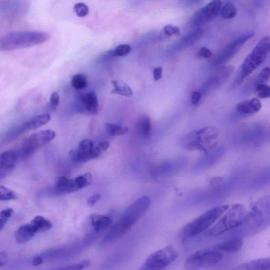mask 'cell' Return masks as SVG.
<instances>
[{
    "label": "cell",
    "instance_id": "cell-1",
    "mask_svg": "<svg viewBox=\"0 0 270 270\" xmlns=\"http://www.w3.org/2000/svg\"><path fill=\"white\" fill-rule=\"evenodd\" d=\"M151 204V201L149 197L143 196L131 204L106 234L103 242L110 243L119 239L143 216L149 209Z\"/></svg>",
    "mask_w": 270,
    "mask_h": 270
},
{
    "label": "cell",
    "instance_id": "cell-2",
    "mask_svg": "<svg viewBox=\"0 0 270 270\" xmlns=\"http://www.w3.org/2000/svg\"><path fill=\"white\" fill-rule=\"evenodd\" d=\"M49 33L23 31L9 33L0 37V52H10L42 45L51 38Z\"/></svg>",
    "mask_w": 270,
    "mask_h": 270
},
{
    "label": "cell",
    "instance_id": "cell-3",
    "mask_svg": "<svg viewBox=\"0 0 270 270\" xmlns=\"http://www.w3.org/2000/svg\"><path fill=\"white\" fill-rule=\"evenodd\" d=\"M219 136V130L216 127L208 126L184 135L180 140L179 144L186 150L208 153L217 145Z\"/></svg>",
    "mask_w": 270,
    "mask_h": 270
},
{
    "label": "cell",
    "instance_id": "cell-4",
    "mask_svg": "<svg viewBox=\"0 0 270 270\" xmlns=\"http://www.w3.org/2000/svg\"><path fill=\"white\" fill-rule=\"evenodd\" d=\"M214 226L205 232L208 237H216L238 227L246 221L249 212L242 204H234Z\"/></svg>",
    "mask_w": 270,
    "mask_h": 270
},
{
    "label": "cell",
    "instance_id": "cell-5",
    "mask_svg": "<svg viewBox=\"0 0 270 270\" xmlns=\"http://www.w3.org/2000/svg\"><path fill=\"white\" fill-rule=\"evenodd\" d=\"M228 208L227 205L220 206L204 213L185 225L181 232V235L184 238H190L206 232Z\"/></svg>",
    "mask_w": 270,
    "mask_h": 270
},
{
    "label": "cell",
    "instance_id": "cell-6",
    "mask_svg": "<svg viewBox=\"0 0 270 270\" xmlns=\"http://www.w3.org/2000/svg\"><path fill=\"white\" fill-rule=\"evenodd\" d=\"M270 40L269 36L262 38L251 53L244 60L241 67L238 84H240L251 73L263 64L270 52Z\"/></svg>",
    "mask_w": 270,
    "mask_h": 270
},
{
    "label": "cell",
    "instance_id": "cell-7",
    "mask_svg": "<svg viewBox=\"0 0 270 270\" xmlns=\"http://www.w3.org/2000/svg\"><path fill=\"white\" fill-rule=\"evenodd\" d=\"M56 136L54 130L48 129L31 134L21 143L17 152L19 159L26 160L41 147L51 143Z\"/></svg>",
    "mask_w": 270,
    "mask_h": 270
},
{
    "label": "cell",
    "instance_id": "cell-8",
    "mask_svg": "<svg viewBox=\"0 0 270 270\" xmlns=\"http://www.w3.org/2000/svg\"><path fill=\"white\" fill-rule=\"evenodd\" d=\"M92 175L90 173L72 179L61 176L58 178L54 186L47 190V194L52 196L69 194L89 186L92 183Z\"/></svg>",
    "mask_w": 270,
    "mask_h": 270
},
{
    "label": "cell",
    "instance_id": "cell-9",
    "mask_svg": "<svg viewBox=\"0 0 270 270\" xmlns=\"http://www.w3.org/2000/svg\"><path fill=\"white\" fill-rule=\"evenodd\" d=\"M110 146L108 142H102L94 146L93 142L88 139L81 141L76 150L69 153L70 157L76 162H84L98 158L102 153L107 151Z\"/></svg>",
    "mask_w": 270,
    "mask_h": 270
},
{
    "label": "cell",
    "instance_id": "cell-10",
    "mask_svg": "<svg viewBox=\"0 0 270 270\" xmlns=\"http://www.w3.org/2000/svg\"><path fill=\"white\" fill-rule=\"evenodd\" d=\"M223 255L218 250H201L188 258L184 264L187 270H198L216 266L222 260Z\"/></svg>",
    "mask_w": 270,
    "mask_h": 270
},
{
    "label": "cell",
    "instance_id": "cell-11",
    "mask_svg": "<svg viewBox=\"0 0 270 270\" xmlns=\"http://www.w3.org/2000/svg\"><path fill=\"white\" fill-rule=\"evenodd\" d=\"M178 257V253L174 246H167L152 253L145 261L140 270H160L169 266Z\"/></svg>",
    "mask_w": 270,
    "mask_h": 270
},
{
    "label": "cell",
    "instance_id": "cell-12",
    "mask_svg": "<svg viewBox=\"0 0 270 270\" xmlns=\"http://www.w3.org/2000/svg\"><path fill=\"white\" fill-rule=\"evenodd\" d=\"M235 68L232 65H222L212 73L204 82L199 91L202 97H205L216 91L226 83L233 74Z\"/></svg>",
    "mask_w": 270,
    "mask_h": 270
},
{
    "label": "cell",
    "instance_id": "cell-13",
    "mask_svg": "<svg viewBox=\"0 0 270 270\" xmlns=\"http://www.w3.org/2000/svg\"><path fill=\"white\" fill-rule=\"evenodd\" d=\"M51 119L50 114L48 113L40 114L39 115L32 117L23 123L14 127L8 131L5 135L4 140L7 142L15 140L29 131L36 129L46 125L51 121Z\"/></svg>",
    "mask_w": 270,
    "mask_h": 270
},
{
    "label": "cell",
    "instance_id": "cell-14",
    "mask_svg": "<svg viewBox=\"0 0 270 270\" xmlns=\"http://www.w3.org/2000/svg\"><path fill=\"white\" fill-rule=\"evenodd\" d=\"M255 35L254 32L249 31L235 38L217 54L213 64L215 67H218L231 59L240 51L243 45Z\"/></svg>",
    "mask_w": 270,
    "mask_h": 270
},
{
    "label": "cell",
    "instance_id": "cell-15",
    "mask_svg": "<svg viewBox=\"0 0 270 270\" xmlns=\"http://www.w3.org/2000/svg\"><path fill=\"white\" fill-rule=\"evenodd\" d=\"M221 7L222 2L220 0H213L195 13L191 20V26H204L214 20L219 13Z\"/></svg>",
    "mask_w": 270,
    "mask_h": 270
},
{
    "label": "cell",
    "instance_id": "cell-16",
    "mask_svg": "<svg viewBox=\"0 0 270 270\" xmlns=\"http://www.w3.org/2000/svg\"><path fill=\"white\" fill-rule=\"evenodd\" d=\"M202 29H196L186 35L177 42L171 46L168 50L169 54H175L181 52L197 42L203 36Z\"/></svg>",
    "mask_w": 270,
    "mask_h": 270
},
{
    "label": "cell",
    "instance_id": "cell-17",
    "mask_svg": "<svg viewBox=\"0 0 270 270\" xmlns=\"http://www.w3.org/2000/svg\"><path fill=\"white\" fill-rule=\"evenodd\" d=\"M79 100L85 110L91 114H96L99 109V102L96 93L92 91L79 96Z\"/></svg>",
    "mask_w": 270,
    "mask_h": 270
},
{
    "label": "cell",
    "instance_id": "cell-18",
    "mask_svg": "<svg viewBox=\"0 0 270 270\" xmlns=\"http://www.w3.org/2000/svg\"><path fill=\"white\" fill-rule=\"evenodd\" d=\"M262 108L261 103L257 98L251 100L240 102L236 106V110L243 115H248L259 111Z\"/></svg>",
    "mask_w": 270,
    "mask_h": 270
},
{
    "label": "cell",
    "instance_id": "cell-19",
    "mask_svg": "<svg viewBox=\"0 0 270 270\" xmlns=\"http://www.w3.org/2000/svg\"><path fill=\"white\" fill-rule=\"evenodd\" d=\"M236 270H269L270 258L259 259L246 262L236 267Z\"/></svg>",
    "mask_w": 270,
    "mask_h": 270
},
{
    "label": "cell",
    "instance_id": "cell-20",
    "mask_svg": "<svg viewBox=\"0 0 270 270\" xmlns=\"http://www.w3.org/2000/svg\"><path fill=\"white\" fill-rule=\"evenodd\" d=\"M90 220L96 233H101L107 230L112 222L109 217L99 215H92Z\"/></svg>",
    "mask_w": 270,
    "mask_h": 270
},
{
    "label": "cell",
    "instance_id": "cell-21",
    "mask_svg": "<svg viewBox=\"0 0 270 270\" xmlns=\"http://www.w3.org/2000/svg\"><path fill=\"white\" fill-rule=\"evenodd\" d=\"M34 228L29 223L20 227L15 234V238L18 243H26L36 234Z\"/></svg>",
    "mask_w": 270,
    "mask_h": 270
},
{
    "label": "cell",
    "instance_id": "cell-22",
    "mask_svg": "<svg viewBox=\"0 0 270 270\" xmlns=\"http://www.w3.org/2000/svg\"><path fill=\"white\" fill-rule=\"evenodd\" d=\"M137 133L141 137L148 138L151 134L152 124L150 116L146 114H143L138 119L136 124Z\"/></svg>",
    "mask_w": 270,
    "mask_h": 270
},
{
    "label": "cell",
    "instance_id": "cell-23",
    "mask_svg": "<svg viewBox=\"0 0 270 270\" xmlns=\"http://www.w3.org/2000/svg\"><path fill=\"white\" fill-rule=\"evenodd\" d=\"M243 241L240 238H235L219 244L217 248L227 253H236L243 247Z\"/></svg>",
    "mask_w": 270,
    "mask_h": 270
},
{
    "label": "cell",
    "instance_id": "cell-24",
    "mask_svg": "<svg viewBox=\"0 0 270 270\" xmlns=\"http://www.w3.org/2000/svg\"><path fill=\"white\" fill-rule=\"evenodd\" d=\"M30 224L34 228L36 233L46 232L51 230L53 227V224L50 220L42 216H36Z\"/></svg>",
    "mask_w": 270,
    "mask_h": 270
},
{
    "label": "cell",
    "instance_id": "cell-25",
    "mask_svg": "<svg viewBox=\"0 0 270 270\" xmlns=\"http://www.w3.org/2000/svg\"><path fill=\"white\" fill-rule=\"evenodd\" d=\"M180 34H181V31H180V29L178 27L168 24V25L163 27L158 34L155 40L158 41V42H162V41L171 37L178 36Z\"/></svg>",
    "mask_w": 270,
    "mask_h": 270
},
{
    "label": "cell",
    "instance_id": "cell-26",
    "mask_svg": "<svg viewBox=\"0 0 270 270\" xmlns=\"http://www.w3.org/2000/svg\"><path fill=\"white\" fill-rule=\"evenodd\" d=\"M111 84L113 86V89L111 92V94L127 97H132L133 95L132 89L126 84L121 83L120 84L119 82L117 80L112 81Z\"/></svg>",
    "mask_w": 270,
    "mask_h": 270
},
{
    "label": "cell",
    "instance_id": "cell-27",
    "mask_svg": "<svg viewBox=\"0 0 270 270\" xmlns=\"http://www.w3.org/2000/svg\"><path fill=\"white\" fill-rule=\"evenodd\" d=\"M105 128L107 132L111 136H120L128 132V127L112 123H106Z\"/></svg>",
    "mask_w": 270,
    "mask_h": 270
},
{
    "label": "cell",
    "instance_id": "cell-28",
    "mask_svg": "<svg viewBox=\"0 0 270 270\" xmlns=\"http://www.w3.org/2000/svg\"><path fill=\"white\" fill-rule=\"evenodd\" d=\"M219 13L223 19L226 20L231 19L236 15L237 9L233 3L228 2L221 7Z\"/></svg>",
    "mask_w": 270,
    "mask_h": 270
},
{
    "label": "cell",
    "instance_id": "cell-29",
    "mask_svg": "<svg viewBox=\"0 0 270 270\" xmlns=\"http://www.w3.org/2000/svg\"><path fill=\"white\" fill-rule=\"evenodd\" d=\"M72 86L76 90L83 89L87 87L88 80L84 74H77L72 78Z\"/></svg>",
    "mask_w": 270,
    "mask_h": 270
},
{
    "label": "cell",
    "instance_id": "cell-30",
    "mask_svg": "<svg viewBox=\"0 0 270 270\" xmlns=\"http://www.w3.org/2000/svg\"><path fill=\"white\" fill-rule=\"evenodd\" d=\"M270 76V69L269 67H266L260 72L256 79L254 80V82L252 81V83L249 84V85L253 84L255 88V86L258 84H266L269 81Z\"/></svg>",
    "mask_w": 270,
    "mask_h": 270
},
{
    "label": "cell",
    "instance_id": "cell-31",
    "mask_svg": "<svg viewBox=\"0 0 270 270\" xmlns=\"http://www.w3.org/2000/svg\"><path fill=\"white\" fill-rule=\"evenodd\" d=\"M17 198L16 194L4 186H0V201H9Z\"/></svg>",
    "mask_w": 270,
    "mask_h": 270
},
{
    "label": "cell",
    "instance_id": "cell-32",
    "mask_svg": "<svg viewBox=\"0 0 270 270\" xmlns=\"http://www.w3.org/2000/svg\"><path fill=\"white\" fill-rule=\"evenodd\" d=\"M255 91L260 99H266L270 96V88L266 84H258L255 86Z\"/></svg>",
    "mask_w": 270,
    "mask_h": 270
},
{
    "label": "cell",
    "instance_id": "cell-33",
    "mask_svg": "<svg viewBox=\"0 0 270 270\" xmlns=\"http://www.w3.org/2000/svg\"><path fill=\"white\" fill-rule=\"evenodd\" d=\"M13 210L7 208L0 212V231L4 227L6 223L12 216Z\"/></svg>",
    "mask_w": 270,
    "mask_h": 270
},
{
    "label": "cell",
    "instance_id": "cell-34",
    "mask_svg": "<svg viewBox=\"0 0 270 270\" xmlns=\"http://www.w3.org/2000/svg\"><path fill=\"white\" fill-rule=\"evenodd\" d=\"M132 48L127 44H121L112 51L114 56H125L129 54Z\"/></svg>",
    "mask_w": 270,
    "mask_h": 270
},
{
    "label": "cell",
    "instance_id": "cell-35",
    "mask_svg": "<svg viewBox=\"0 0 270 270\" xmlns=\"http://www.w3.org/2000/svg\"><path fill=\"white\" fill-rule=\"evenodd\" d=\"M73 10L79 17H85L89 13V7L84 3H78L73 7Z\"/></svg>",
    "mask_w": 270,
    "mask_h": 270
},
{
    "label": "cell",
    "instance_id": "cell-36",
    "mask_svg": "<svg viewBox=\"0 0 270 270\" xmlns=\"http://www.w3.org/2000/svg\"><path fill=\"white\" fill-rule=\"evenodd\" d=\"M91 265V262L88 260H86L80 262V263L65 267L63 268H61L59 269L60 270H82L85 269L89 267Z\"/></svg>",
    "mask_w": 270,
    "mask_h": 270
},
{
    "label": "cell",
    "instance_id": "cell-37",
    "mask_svg": "<svg viewBox=\"0 0 270 270\" xmlns=\"http://www.w3.org/2000/svg\"><path fill=\"white\" fill-rule=\"evenodd\" d=\"M60 102V98L58 93L56 92L53 93L50 98V107L51 108L54 110L58 107Z\"/></svg>",
    "mask_w": 270,
    "mask_h": 270
},
{
    "label": "cell",
    "instance_id": "cell-38",
    "mask_svg": "<svg viewBox=\"0 0 270 270\" xmlns=\"http://www.w3.org/2000/svg\"><path fill=\"white\" fill-rule=\"evenodd\" d=\"M203 0H179L180 4L185 7H191L199 5Z\"/></svg>",
    "mask_w": 270,
    "mask_h": 270
},
{
    "label": "cell",
    "instance_id": "cell-39",
    "mask_svg": "<svg viewBox=\"0 0 270 270\" xmlns=\"http://www.w3.org/2000/svg\"><path fill=\"white\" fill-rule=\"evenodd\" d=\"M212 55V53L209 49L206 47H202L198 53V56L203 59H209Z\"/></svg>",
    "mask_w": 270,
    "mask_h": 270
},
{
    "label": "cell",
    "instance_id": "cell-40",
    "mask_svg": "<svg viewBox=\"0 0 270 270\" xmlns=\"http://www.w3.org/2000/svg\"><path fill=\"white\" fill-rule=\"evenodd\" d=\"M101 197L102 196L101 194H94L92 195L88 199L87 201L88 205L91 207H93L95 205V204L97 202H98V201H100V200L101 199Z\"/></svg>",
    "mask_w": 270,
    "mask_h": 270
},
{
    "label": "cell",
    "instance_id": "cell-41",
    "mask_svg": "<svg viewBox=\"0 0 270 270\" xmlns=\"http://www.w3.org/2000/svg\"><path fill=\"white\" fill-rule=\"evenodd\" d=\"M202 95L199 91H194L191 96V102L194 105H198L201 99Z\"/></svg>",
    "mask_w": 270,
    "mask_h": 270
},
{
    "label": "cell",
    "instance_id": "cell-42",
    "mask_svg": "<svg viewBox=\"0 0 270 270\" xmlns=\"http://www.w3.org/2000/svg\"><path fill=\"white\" fill-rule=\"evenodd\" d=\"M162 68L161 66L155 68L153 70V77L155 81L160 80L162 77Z\"/></svg>",
    "mask_w": 270,
    "mask_h": 270
},
{
    "label": "cell",
    "instance_id": "cell-43",
    "mask_svg": "<svg viewBox=\"0 0 270 270\" xmlns=\"http://www.w3.org/2000/svg\"><path fill=\"white\" fill-rule=\"evenodd\" d=\"M8 257L5 251L0 252V268L5 266L7 262Z\"/></svg>",
    "mask_w": 270,
    "mask_h": 270
},
{
    "label": "cell",
    "instance_id": "cell-44",
    "mask_svg": "<svg viewBox=\"0 0 270 270\" xmlns=\"http://www.w3.org/2000/svg\"><path fill=\"white\" fill-rule=\"evenodd\" d=\"M44 258L42 256L38 255L33 258L32 263L33 266H39L43 263Z\"/></svg>",
    "mask_w": 270,
    "mask_h": 270
},
{
    "label": "cell",
    "instance_id": "cell-45",
    "mask_svg": "<svg viewBox=\"0 0 270 270\" xmlns=\"http://www.w3.org/2000/svg\"><path fill=\"white\" fill-rule=\"evenodd\" d=\"M266 0H255V4L257 6L261 5L265 2Z\"/></svg>",
    "mask_w": 270,
    "mask_h": 270
}]
</instances>
